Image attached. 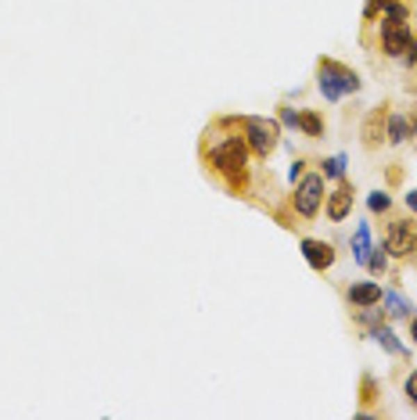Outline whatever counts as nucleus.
Segmentation results:
<instances>
[{
  "label": "nucleus",
  "instance_id": "nucleus-10",
  "mask_svg": "<svg viewBox=\"0 0 417 420\" xmlns=\"http://www.w3.org/2000/svg\"><path fill=\"white\" fill-rule=\"evenodd\" d=\"M349 302L357 305V309H367V305H378L382 302V287L378 284H352L349 287Z\"/></svg>",
  "mask_w": 417,
  "mask_h": 420
},
{
  "label": "nucleus",
  "instance_id": "nucleus-15",
  "mask_svg": "<svg viewBox=\"0 0 417 420\" xmlns=\"http://www.w3.org/2000/svg\"><path fill=\"white\" fill-rule=\"evenodd\" d=\"M385 302H389V317H410V302H407V299L385 295Z\"/></svg>",
  "mask_w": 417,
  "mask_h": 420
},
{
  "label": "nucleus",
  "instance_id": "nucleus-4",
  "mask_svg": "<svg viewBox=\"0 0 417 420\" xmlns=\"http://www.w3.org/2000/svg\"><path fill=\"white\" fill-rule=\"evenodd\" d=\"M320 201H324V176L320 173H309L302 176V183L295 187V212L313 219L320 212Z\"/></svg>",
  "mask_w": 417,
  "mask_h": 420
},
{
  "label": "nucleus",
  "instance_id": "nucleus-9",
  "mask_svg": "<svg viewBox=\"0 0 417 420\" xmlns=\"http://www.w3.org/2000/svg\"><path fill=\"white\" fill-rule=\"evenodd\" d=\"M349 208H352V187H349V183H342L338 191L327 198V216L335 219V223H342V219L349 216Z\"/></svg>",
  "mask_w": 417,
  "mask_h": 420
},
{
  "label": "nucleus",
  "instance_id": "nucleus-13",
  "mask_svg": "<svg viewBox=\"0 0 417 420\" xmlns=\"http://www.w3.org/2000/svg\"><path fill=\"white\" fill-rule=\"evenodd\" d=\"M299 130H302L306 137H320V133H324V122H320L317 112H299Z\"/></svg>",
  "mask_w": 417,
  "mask_h": 420
},
{
  "label": "nucleus",
  "instance_id": "nucleus-1",
  "mask_svg": "<svg viewBox=\"0 0 417 420\" xmlns=\"http://www.w3.org/2000/svg\"><path fill=\"white\" fill-rule=\"evenodd\" d=\"M213 165L216 173H223L231 180V187H245V176H248V165H245V140L241 137H227L223 144L213 148Z\"/></svg>",
  "mask_w": 417,
  "mask_h": 420
},
{
  "label": "nucleus",
  "instance_id": "nucleus-21",
  "mask_svg": "<svg viewBox=\"0 0 417 420\" xmlns=\"http://www.w3.org/2000/svg\"><path fill=\"white\" fill-rule=\"evenodd\" d=\"M407 208H410V212H417V191L407 194Z\"/></svg>",
  "mask_w": 417,
  "mask_h": 420
},
{
  "label": "nucleus",
  "instance_id": "nucleus-3",
  "mask_svg": "<svg viewBox=\"0 0 417 420\" xmlns=\"http://www.w3.org/2000/svg\"><path fill=\"white\" fill-rule=\"evenodd\" d=\"M382 51L389 58H407L410 65L417 61V36L407 29V26H395V22H385L382 26Z\"/></svg>",
  "mask_w": 417,
  "mask_h": 420
},
{
  "label": "nucleus",
  "instance_id": "nucleus-8",
  "mask_svg": "<svg viewBox=\"0 0 417 420\" xmlns=\"http://www.w3.org/2000/svg\"><path fill=\"white\" fill-rule=\"evenodd\" d=\"M385 126H389V115H385V108H374V112L363 119V144H367V148H378V144H382V133H385Z\"/></svg>",
  "mask_w": 417,
  "mask_h": 420
},
{
  "label": "nucleus",
  "instance_id": "nucleus-16",
  "mask_svg": "<svg viewBox=\"0 0 417 420\" xmlns=\"http://www.w3.org/2000/svg\"><path fill=\"white\" fill-rule=\"evenodd\" d=\"M367 266H370L374 277H382V273L389 269V262H385V255H382V248H374V255H367Z\"/></svg>",
  "mask_w": 417,
  "mask_h": 420
},
{
  "label": "nucleus",
  "instance_id": "nucleus-12",
  "mask_svg": "<svg viewBox=\"0 0 417 420\" xmlns=\"http://www.w3.org/2000/svg\"><path fill=\"white\" fill-rule=\"evenodd\" d=\"M370 226L367 223H360V230H357V237H352V255H357V262H367V255H370Z\"/></svg>",
  "mask_w": 417,
  "mask_h": 420
},
{
  "label": "nucleus",
  "instance_id": "nucleus-18",
  "mask_svg": "<svg viewBox=\"0 0 417 420\" xmlns=\"http://www.w3.org/2000/svg\"><path fill=\"white\" fill-rule=\"evenodd\" d=\"M389 205H392V198L385 191H374L370 194V212H389Z\"/></svg>",
  "mask_w": 417,
  "mask_h": 420
},
{
  "label": "nucleus",
  "instance_id": "nucleus-20",
  "mask_svg": "<svg viewBox=\"0 0 417 420\" xmlns=\"http://www.w3.org/2000/svg\"><path fill=\"white\" fill-rule=\"evenodd\" d=\"M281 122H288V126H299V112H291V108H281Z\"/></svg>",
  "mask_w": 417,
  "mask_h": 420
},
{
  "label": "nucleus",
  "instance_id": "nucleus-7",
  "mask_svg": "<svg viewBox=\"0 0 417 420\" xmlns=\"http://www.w3.org/2000/svg\"><path fill=\"white\" fill-rule=\"evenodd\" d=\"M302 255H306V262H309L313 269L335 266V248H331L327 241H313V237H306V241H302Z\"/></svg>",
  "mask_w": 417,
  "mask_h": 420
},
{
  "label": "nucleus",
  "instance_id": "nucleus-17",
  "mask_svg": "<svg viewBox=\"0 0 417 420\" xmlns=\"http://www.w3.org/2000/svg\"><path fill=\"white\" fill-rule=\"evenodd\" d=\"M342 173H345V158H342V155H338V158H327V162H324V176L338 180Z\"/></svg>",
  "mask_w": 417,
  "mask_h": 420
},
{
  "label": "nucleus",
  "instance_id": "nucleus-11",
  "mask_svg": "<svg viewBox=\"0 0 417 420\" xmlns=\"http://www.w3.org/2000/svg\"><path fill=\"white\" fill-rule=\"evenodd\" d=\"M385 130H389V144H403V140L414 133V119H407V115H392Z\"/></svg>",
  "mask_w": 417,
  "mask_h": 420
},
{
  "label": "nucleus",
  "instance_id": "nucleus-22",
  "mask_svg": "<svg viewBox=\"0 0 417 420\" xmlns=\"http://www.w3.org/2000/svg\"><path fill=\"white\" fill-rule=\"evenodd\" d=\"M410 338H414V342H417V317H414V320H410Z\"/></svg>",
  "mask_w": 417,
  "mask_h": 420
},
{
  "label": "nucleus",
  "instance_id": "nucleus-2",
  "mask_svg": "<svg viewBox=\"0 0 417 420\" xmlns=\"http://www.w3.org/2000/svg\"><path fill=\"white\" fill-rule=\"evenodd\" d=\"M357 90H360L357 72L342 69L338 61H320V94L327 101H338L342 94H357Z\"/></svg>",
  "mask_w": 417,
  "mask_h": 420
},
{
  "label": "nucleus",
  "instance_id": "nucleus-19",
  "mask_svg": "<svg viewBox=\"0 0 417 420\" xmlns=\"http://www.w3.org/2000/svg\"><path fill=\"white\" fill-rule=\"evenodd\" d=\"M407 395H410V403L417 406V370H414V373L407 377Z\"/></svg>",
  "mask_w": 417,
  "mask_h": 420
},
{
  "label": "nucleus",
  "instance_id": "nucleus-5",
  "mask_svg": "<svg viewBox=\"0 0 417 420\" xmlns=\"http://www.w3.org/2000/svg\"><path fill=\"white\" fill-rule=\"evenodd\" d=\"M245 133H248V144H252V151L259 158H266L270 151L277 148V122H270V119H245Z\"/></svg>",
  "mask_w": 417,
  "mask_h": 420
},
{
  "label": "nucleus",
  "instance_id": "nucleus-14",
  "mask_svg": "<svg viewBox=\"0 0 417 420\" xmlns=\"http://www.w3.org/2000/svg\"><path fill=\"white\" fill-rule=\"evenodd\" d=\"M374 338H378V342H382V345H385L392 355H407V348H403L400 342H395V334H392L389 327H378V330H374Z\"/></svg>",
  "mask_w": 417,
  "mask_h": 420
},
{
  "label": "nucleus",
  "instance_id": "nucleus-6",
  "mask_svg": "<svg viewBox=\"0 0 417 420\" xmlns=\"http://www.w3.org/2000/svg\"><path fill=\"white\" fill-rule=\"evenodd\" d=\"M414 248H417V230H414V223H407V219H395V223L389 226L385 251H389V255H395V259H403V255H410Z\"/></svg>",
  "mask_w": 417,
  "mask_h": 420
}]
</instances>
